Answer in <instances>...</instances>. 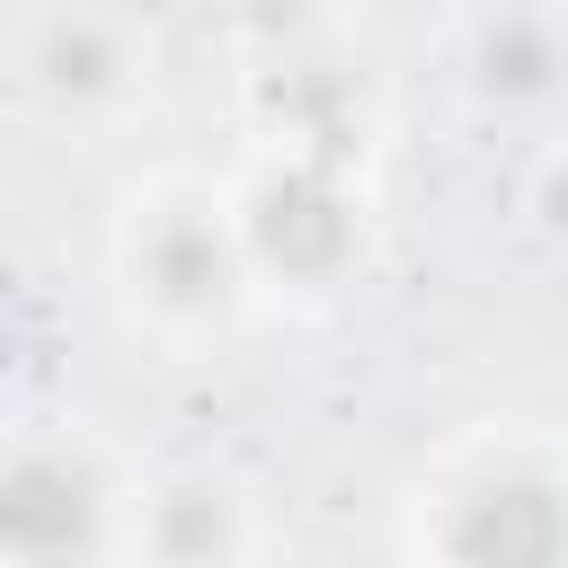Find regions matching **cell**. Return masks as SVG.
Instances as JSON below:
<instances>
[{
	"instance_id": "1",
	"label": "cell",
	"mask_w": 568,
	"mask_h": 568,
	"mask_svg": "<svg viewBox=\"0 0 568 568\" xmlns=\"http://www.w3.org/2000/svg\"><path fill=\"white\" fill-rule=\"evenodd\" d=\"M98 275L124 346H142L151 364H222L266 320L240 231V186L231 169L204 160H142L106 195Z\"/></svg>"
},
{
	"instance_id": "9",
	"label": "cell",
	"mask_w": 568,
	"mask_h": 568,
	"mask_svg": "<svg viewBox=\"0 0 568 568\" xmlns=\"http://www.w3.org/2000/svg\"><path fill=\"white\" fill-rule=\"evenodd\" d=\"M515 222H524L541 248L568 257V133L532 142V160H524V178H515Z\"/></svg>"
},
{
	"instance_id": "10",
	"label": "cell",
	"mask_w": 568,
	"mask_h": 568,
	"mask_svg": "<svg viewBox=\"0 0 568 568\" xmlns=\"http://www.w3.org/2000/svg\"><path fill=\"white\" fill-rule=\"evenodd\" d=\"M213 18H222V44L240 62V53H266V44H293V36L328 27L337 9L328 0H213Z\"/></svg>"
},
{
	"instance_id": "6",
	"label": "cell",
	"mask_w": 568,
	"mask_h": 568,
	"mask_svg": "<svg viewBox=\"0 0 568 568\" xmlns=\"http://www.w3.org/2000/svg\"><path fill=\"white\" fill-rule=\"evenodd\" d=\"M231 98H240V133L257 151H311V160L382 178L399 98H390L382 53L364 36H346L337 18L311 27V36H293V44L240 53L231 62Z\"/></svg>"
},
{
	"instance_id": "5",
	"label": "cell",
	"mask_w": 568,
	"mask_h": 568,
	"mask_svg": "<svg viewBox=\"0 0 568 568\" xmlns=\"http://www.w3.org/2000/svg\"><path fill=\"white\" fill-rule=\"evenodd\" d=\"M231 186H240V231H248L266 311L328 320L337 302H355L373 284V266H382V178L373 169L248 142Z\"/></svg>"
},
{
	"instance_id": "2",
	"label": "cell",
	"mask_w": 568,
	"mask_h": 568,
	"mask_svg": "<svg viewBox=\"0 0 568 568\" xmlns=\"http://www.w3.org/2000/svg\"><path fill=\"white\" fill-rule=\"evenodd\" d=\"M390 541L426 568H568V426L470 417L390 488Z\"/></svg>"
},
{
	"instance_id": "4",
	"label": "cell",
	"mask_w": 568,
	"mask_h": 568,
	"mask_svg": "<svg viewBox=\"0 0 568 568\" xmlns=\"http://www.w3.org/2000/svg\"><path fill=\"white\" fill-rule=\"evenodd\" d=\"M0 98L36 142H115L160 98V27L133 0H18L0 27Z\"/></svg>"
},
{
	"instance_id": "3",
	"label": "cell",
	"mask_w": 568,
	"mask_h": 568,
	"mask_svg": "<svg viewBox=\"0 0 568 568\" xmlns=\"http://www.w3.org/2000/svg\"><path fill=\"white\" fill-rule=\"evenodd\" d=\"M151 462L89 408L18 417L0 444V568H124Z\"/></svg>"
},
{
	"instance_id": "8",
	"label": "cell",
	"mask_w": 568,
	"mask_h": 568,
	"mask_svg": "<svg viewBox=\"0 0 568 568\" xmlns=\"http://www.w3.org/2000/svg\"><path fill=\"white\" fill-rule=\"evenodd\" d=\"M275 550H284V515L240 470H222V462L151 470L142 524H133L142 568H231V559H275Z\"/></svg>"
},
{
	"instance_id": "7",
	"label": "cell",
	"mask_w": 568,
	"mask_h": 568,
	"mask_svg": "<svg viewBox=\"0 0 568 568\" xmlns=\"http://www.w3.org/2000/svg\"><path fill=\"white\" fill-rule=\"evenodd\" d=\"M444 71L479 124L524 142L568 133V0H462Z\"/></svg>"
}]
</instances>
